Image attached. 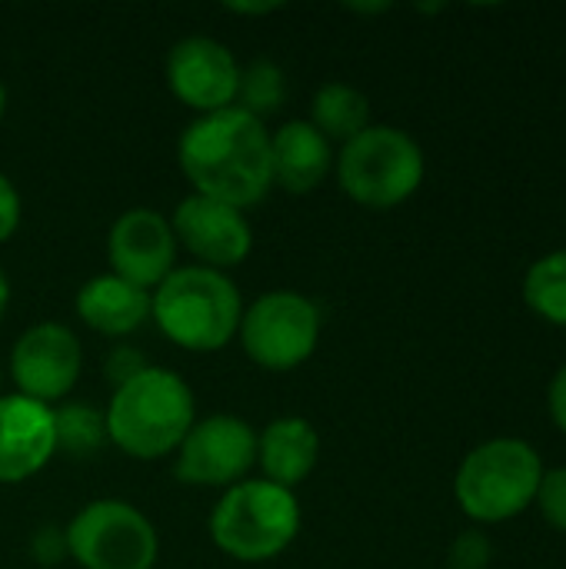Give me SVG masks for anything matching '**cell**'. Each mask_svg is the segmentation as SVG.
I'll use <instances>...</instances> for the list:
<instances>
[{
	"label": "cell",
	"mask_w": 566,
	"mask_h": 569,
	"mask_svg": "<svg viewBox=\"0 0 566 569\" xmlns=\"http://www.w3.org/2000/svg\"><path fill=\"white\" fill-rule=\"evenodd\" d=\"M177 157L183 177L200 197L237 210L260 203L274 183L270 133L264 120L244 113L240 107L197 117L183 130Z\"/></svg>",
	"instance_id": "6da1fadb"
},
{
	"label": "cell",
	"mask_w": 566,
	"mask_h": 569,
	"mask_svg": "<svg viewBox=\"0 0 566 569\" xmlns=\"http://www.w3.org/2000/svg\"><path fill=\"white\" fill-rule=\"evenodd\" d=\"M193 427L190 387L160 367H147L130 383L113 390L107 410V437L137 460L177 453Z\"/></svg>",
	"instance_id": "7a4b0ae2"
},
{
	"label": "cell",
	"mask_w": 566,
	"mask_h": 569,
	"mask_svg": "<svg viewBox=\"0 0 566 569\" xmlns=\"http://www.w3.org/2000/svg\"><path fill=\"white\" fill-rule=\"evenodd\" d=\"M150 317L170 343L193 353H210L237 337L244 303L234 280L220 270L183 267L150 293Z\"/></svg>",
	"instance_id": "3957f363"
},
{
	"label": "cell",
	"mask_w": 566,
	"mask_h": 569,
	"mask_svg": "<svg viewBox=\"0 0 566 569\" xmlns=\"http://www.w3.org/2000/svg\"><path fill=\"white\" fill-rule=\"evenodd\" d=\"M544 470L540 453L527 440L497 437L464 457L454 477V497L470 520L507 523L534 507Z\"/></svg>",
	"instance_id": "277c9868"
},
{
	"label": "cell",
	"mask_w": 566,
	"mask_h": 569,
	"mask_svg": "<svg viewBox=\"0 0 566 569\" xmlns=\"http://www.w3.org/2000/svg\"><path fill=\"white\" fill-rule=\"evenodd\" d=\"M427 173L420 143L400 130L370 123L344 143L337 157V180L350 200L370 210H390L410 200Z\"/></svg>",
	"instance_id": "5b68a950"
},
{
	"label": "cell",
	"mask_w": 566,
	"mask_h": 569,
	"mask_svg": "<svg viewBox=\"0 0 566 569\" xmlns=\"http://www.w3.org/2000/svg\"><path fill=\"white\" fill-rule=\"evenodd\" d=\"M300 533V503L294 490L270 480L234 483L210 517L214 543L244 563L280 557Z\"/></svg>",
	"instance_id": "8992f818"
},
{
	"label": "cell",
	"mask_w": 566,
	"mask_h": 569,
	"mask_svg": "<svg viewBox=\"0 0 566 569\" xmlns=\"http://www.w3.org/2000/svg\"><path fill=\"white\" fill-rule=\"evenodd\" d=\"M67 533V553L83 569H153L157 533L150 520L123 500L87 503Z\"/></svg>",
	"instance_id": "52a82bcc"
},
{
	"label": "cell",
	"mask_w": 566,
	"mask_h": 569,
	"mask_svg": "<svg viewBox=\"0 0 566 569\" xmlns=\"http://www.w3.org/2000/svg\"><path fill=\"white\" fill-rule=\"evenodd\" d=\"M237 333L257 367L284 373L300 367L317 350L320 310L304 293L274 290L247 307Z\"/></svg>",
	"instance_id": "ba28073f"
},
{
	"label": "cell",
	"mask_w": 566,
	"mask_h": 569,
	"mask_svg": "<svg viewBox=\"0 0 566 569\" xmlns=\"http://www.w3.org/2000/svg\"><path fill=\"white\" fill-rule=\"evenodd\" d=\"M257 463V433L240 417H207L177 447L173 473L190 487H234Z\"/></svg>",
	"instance_id": "9c48e42d"
},
{
	"label": "cell",
	"mask_w": 566,
	"mask_h": 569,
	"mask_svg": "<svg viewBox=\"0 0 566 569\" xmlns=\"http://www.w3.org/2000/svg\"><path fill=\"white\" fill-rule=\"evenodd\" d=\"M83 350L73 330L63 323H37L30 327L10 353V373L20 387V397L37 403H53L67 397L80 377Z\"/></svg>",
	"instance_id": "30bf717a"
},
{
	"label": "cell",
	"mask_w": 566,
	"mask_h": 569,
	"mask_svg": "<svg viewBox=\"0 0 566 569\" xmlns=\"http://www.w3.org/2000/svg\"><path fill=\"white\" fill-rule=\"evenodd\" d=\"M240 63L214 37H183L167 57V83L173 97L200 117L234 107Z\"/></svg>",
	"instance_id": "8fae6325"
},
{
	"label": "cell",
	"mask_w": 566,
	"mask_h": 569,
	"mask_svg": "<svg viewBox=\"0 0 566 569\" xmlns=\"http://www.w3.org/2000/svg\"><path fill=\"white\" fill-rule=\"evenodd\" d=\"M107 253L117 277H123L140 290H150L173 273L177 237L170 230V220H163V213L150 207H133L120 213L117 223L110 227Z\"/></svg>",
	"instance_id": "7c38bea8"
},
{
	"label": "cell",
	"mask_w": 566,
	"mask_h": 569,
	"mask_svg": "<svg viewBox=\"0 0 566 569\" xmlns=\"http://www.w3.org/2000/svg\"><path fill=\"white\" fill-rule=\"evenodd\" d=\"M170 230L210 270L237 267L240 260H247L254 247V233L244 210L200 193H190L187 200L177 203Z\"/></svg>",
	"instance_id": "4fadbf2b"
},
{
	"label": "cell",
	"mask_w": 566,
	"mask_h": 569,
	"mask_svg": "<svg viewBox=\"0 0 566 569\" xmlns=\"http://www.w3.org/2000/svg\"><path fill=\"white\" fill-rule=\"evenodd\" d=\"M53 410L30 397H0V483H20L53 457Z\"/></svg>",
	"instance_id": "5bb4252c"
},
{
	"label": "cell",
	"mask_w": 566,
	"mask_h": 569,
	"mask_svg": "<svg viewBox=\"0 0 566 569\" xmlns=\"http://www.w3.org/2000/svg\"><path fill=\"white\" fill-rule=\"evenodd\" d=\"M330 163V140L310 120H290L270 137L274 183H280L287 193H310L320 187Z\"/></svg>",
	"instance_id": "9a60e30c"
},
{
	"label": "cell",
	"mask_w": 566,
	"mask_h": 569,
	"mask_svg": "<svg viewBox=\"0 0 566 569\" xmlns=\"http://www.w3.org/2000/svg\"><path fill=\"white\" fill-rule=\"evenodd\" d=\"M77 313L103 337H127L150 317V293L117 273H103L77 290Z\"/></svg>",
	"instance_id": "2e32d148"
},
{
	"label": "cell",
	"mask_w": 566,
	"mask_h": 569,
	"mask_svg": "<svg viewBox=\"0 0 566 569\" xmlns=\"http://www.w3.org/2000/svg\"><path fill=\"white\" fill-rule=\"evenodd\" d=\"M320 460V437L304 417H280L257 437V463L270 483L294 490Z\"/></svg>",
	"instance_id": "e0dca14e"
},
{
	"label": "cell",
	"mask_w": 566,
	"mask_h": 569,
	"mask_svg": "<svg viewBox=\"0 0 566 569\" xmlns=\"http://www.w3.org/2000/svg\"><path fill=\"white\" fill-rule=\"evenodd\" d=\"M310 123L327 137V140H354L357 133H364L370 127V100L350 87V83H324L314 93V107H310Z\"/></svg>",
	"instance_id": "ac0fdd59"
},
{
	"label": "cell",
	"mask_w": 566,
	"mask_h": 569,
	"mask_svg": "<svg viewBox=\"0 0 566 569\" xmlns=\"http://www.w3.org/2000/svg\"><path fill=\"white\" fill-rule=\"evenodd\" d=\"M527 307L554 327H566V250L544 253L524 277Z\"/></svg>",
	"instance_id": "d6986e66"
},
{
	"label": "cell",
	"mask_w": 566,
	"mask_h": 569,
	"mask_svg": "<svg viewBox=\"0 0 566 569\" xmlns=\"http://www.w3.org/2000/svg\"><path fill=\"white\" fill-rule=\"evenodd\" d=\"M107 440V417L87 403H63L53 410V450L83 460L93 457Z\"/></svg>",
	"instance_id": "ffe728a7"
},
{
	"label": "cell",
	"mask_w": 566,
	"mask_h": 569,
	"mask_svg": "<svg viewBox=\"0 0 566 569\" xmlns=\"http://www.w3.org/2000/svg\"><path fill=\"white\" fill-rule=\"evenodd\" d=\"M284 100H287V80L274 60H254L240 70L234 107L264 120L267 113H277L284 107Z\"/></svg>",
	"instance_id": "44dd1931"
},
{
	"label": "cell",
	"mask_w": 566,
	"mask_h": 569,
	"mask_svg": "<svg viewBox=\"0 0 566 569\" xmlns=\"http://www.w3.org/2000/svg\"><path fill=\"white\" fill-rule=\"evenodd\" d=\"M534 507L540 510V517H544L554 530L566 533V467L544 470V480H540V487H537Z\"/></svg>",
	"instance_id": "7402d4cb"
},
{
	"label": "cell",
	"mask_w": 566,
	"mask_h": 569,
	"mask_svg": "<svg viewBox=\"0 0 566 569\" xmlns=\"http://www.w3.org/2000/svg\"><path fill=\"white\" fill-rule=\"evenodd\" d=\"M494 557V543L480 530H467L450 547V569H487Z\"/></svg>",
	"instance_id": "603a6c76"
},
{
	"label": "cell",
	"mask_w": 566,
	"mask_h": 569,
	"mask_svg": "<svg viewBox=\"0 0 566 569\" xmlns=\"http://www.w3.org/2000/svg\"><path fill=\"white\" fill-rule=\"evenodd\" d=\"M150 363L143 360V353L140 350H133V347H117L110 357H107V363H103V370H107V380L113 383V390L117 387H123V383H130L137 373H143Z\"/></svg>",
	"instance_id": "cb8c5ba5"
},
{
	"label": "cell",
	"mask_w": 566,
	"mask_h": 569,
	"mask_svg": "<svg viewBox=\"0 0 566 569\" xmlns=\"http://www.w3.org/2000/svg\"><path fill=\"white\" fill-rule=\"evenodd\" d=\"M30 550H33V557H37L43 567L60 563V557L67 553V533H63V530H53V527H43V530L33 537Z\"/></svg>",
	"instance_id": "d4e9b609"
},
{
	"label": "cell",
	"mask_w": 566,
	"mask_h": 569,
	"mask_svg": "<svg viewBox=\"0 0 566 569\" xmlns=\"http://www.w3.org/2000/svg\"><path fill=\"white\" fill-rule=\"evenodd\" d=\"M20 223V197L13 190V183L0 173V243H7L13 237Z\"/></svg>",
	"instance_id": "484cf974"
},
{
	"label": "cell",
	"mask_w": 566,
	"mask_h": 569,
	"mask_svg": "<svg viewBox=\"0 0 566 569\" xmlns=\"http://www.w3.org/2000/svg\"><path fill=\"white\" fill-rule=\"evenodd\" d=\"M547 407H550V417H554V423L560 427V433H566V363L554 373V380H550Z\"/></svg>",
	"instance_id": "4316f807"
},
{
	"label": "cell",
	"mask_w": 566,
	"mask_h": 569,
	"mask_svg": "<svg viewBox=\"0 0 566 569\" xmlns=\"http://www.w3.org/2000/svg\"><path fill=\"white\" fill-rule=\"evenodd\" d=\"M7 303H10V283H7V277H3V270H0V320H3V313H7Z\"/></svg>",
	"instance_id": "83f0119b"
},
{
	"label": "cell",
	"mask_w": 566,
	"mask_h": 569,
	"mask_svg": "<svg viewBox=\"0 0 566 569\" xmlns=\"http://www.w3.org/2000/svg\"><path fill=\"white\" fill-rule=\"evenodd\" d=\"M3 110H7V90H3V80H0V120H3Z\"/></svg>",
	"instance_id": "f1b7e54d"
}]
</instances>
